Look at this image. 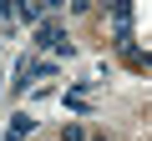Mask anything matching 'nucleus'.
I'll list each match as a JSON object with an SVG mask.
<instances>
[{"instance_id":"1","label":"nucleus","mask_w":152,"mask_h":141,"mask_svg":"<svg viewBox=\"0 0 152 141\" xmlns=\"http://www.w3.org/2000/svg\"><path fill=\"white\" fill-rule=\"evenodd\" d=\"M112 40L122 55H137L132 50V0H112Z\"/></svg>"},{"instance_id":"2","label":"nucleus","mask_w":152,"mask_h":141,"mask_svg":"<svg viewBox=\"0 0 152 141\" xmlns=\"http://www.w3.org/2000/svg\"><path fill=\"white\" fill-rule=\"evenodd\" d=\"M41 45H51L56 55H71V40H66V35H61L56 25H46V30H41Z\"/></svg>"},{"instance_id":"3","label":"nucleus","mask_w":152,"mask_h":141,"mask_svg":"<svg viewBox=\"0 0 152 141\" xmlns=\"http://www.w3.org/2000/svg\"><path fill=\"white\" fill-rule=\"evenodd\" d=\"M31 126H36V121H31V116H15V126H10V131H5V141H20V136H26V131H31Z\"/></svg>"},{"instance_id":"4","label":"nucleus","mask_w":152,"mask_h":141,"mask_svg":"<svg viewBox=\"0 0 152 141\" xmlns=\"http://www.w3.org/2000/svg\"><path fill=\"white\" fill-rule=\"evenodd\" d=\"M15 10H20V20H41V10L31 5V0H15Z\"/></svg>"},{"instance_id":"5","label":"nucleus","mask_w":152,"mask_h":141,"mask_svg":"<svg viewBox=\"0 0 152 141\" xmlns=\"http://www.w3.org/2000/svg\"><path fill=\"white\" fill-rule=\"evenodd\" d=\"M61 141H86V131H81V126H76V121H71V126L61 131Z\"/></svg>"}]
</instances>
